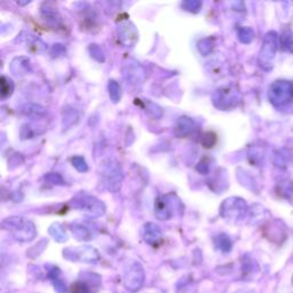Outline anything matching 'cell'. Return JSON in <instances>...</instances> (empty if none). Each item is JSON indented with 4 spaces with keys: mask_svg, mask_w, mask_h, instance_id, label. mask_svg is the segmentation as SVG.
I'll return each mask as SVG.
<instances>
[{
    "mask_svg": "<svg viewBox=\"0 0 293 293\" xmlns=\"http://www.w3.org/2000/svg\"><path fill=\"white\" fill-rule=\"evenodd\" d=\"M124 172L120 164L114 160H106L100 166V184L110 192H120Z\"/></svg>",
    "mask_w": 293,
    "mask_h": 293,
    "instance_id": "obj_1",
    "label": "cell"
},
{
    "mask_svg": "<svg viewBox=\"0 0 293 293\" xmlns=\"http://www.w3.org/2000/svg\"><path fill=\"white\" fill-rule=\"evenodd\" d=\"M2 228L8 230L18 242H30L37 236L34 224L23 216H10L2 221Z\"/></svg>",
    "mask_w": 293,
    "mask_h": 293,
    "instance_id": "obj_2",
    "label": "cell"
},
{
    "mask_svg": "<svg viewBox=\"0 0 293 293\" xmlns=\"http://www.w3.org/2000/svg\"><path fill=\"white\" fill-rule=\"evenodd\" d=\"M280 46V36L276 31H268L264 34L262 46L259 52L258 63L259 66L264 71H269L274 68L276 52Z\"/></svg>",
    "mask_w": 293,
    "mask_h": 293,
    "instance_id": "obj_3",
    "label": "cell"
},
{
    "mask_svg": "<svg viewBox=\"0 0 293 293\" xmlns=\"http://www.w3.org/2000/svg\"><path fill=\"white\" fill-rule=\"evenodd\" d=\"M242 100L238 87L234 84L221 86L216 90L212 95V101L216 108L222 112H228L232 108H236Z\"/></svg>",
    "mask_w": 293,
    "mask_h": 293,
    "instance_id": "obj_4",
    "label": "cell"
},
{
    "mask_svg": "<svg viewBox=\"0 0 293 293\" xmlns=\"http://www.w3.org/2000/svg\"><path fill=\"white\" fill-rule=\"evenodd\" d=\"M71 208L84 211L87 214L93 218H100L106 214V205L102 200L95 196L86 192H79L69 202Z\"/></svg>",
    "mask_w": 293,
    "mask_h": 293,
    "instance_id": "obj_5",
    "label": "cell"
},
{
    "mask_svg": "<svg viewBox=\"0 0 293 293\" xmlns=\"http://www.w3.org/2000/svg\"><path fill=\"white\" fill-rule=\"evenodd\" d=\"M268 98L270 104L280 108L293 102V82L276 80L268 90Z\"/></svg>",
    "mask_w": 293,
    "mask_h": 293,
    "instance_id": "obj_6",
    "label": "cell"
},
{
    "mask_svg": "<svg viewBox=\"0 0 293 293\" xmlns=\"http://www.w3.org/2000/svg\"><path fill=\"white\" fill-rule=\"evenodd\" d=\"M248 212L246 202L240 197H228L220 205V216L228 221L242 220Z\"/></svg>",
    "mask_w": 293,
    "mask_h": 293,
    "instance_id": "obj_7",
    "label": "cell"
},
{
    "mask_svg": "<svg viewBox=\"0 0 293 293\" xmlns=\"http://www.w3.org/2000/svg\"><path fill=\"white\" fill-rule=\"evenodd\" d=\"M146 274L142 264L138 261H133L126 268L124 274V285L130 292H136L141 288L144 283Z\"/></svg>",
    "mask_w": 293,
    "mask_h": 293,
    "instance_id": "obj_8",
    "label": "cell"
},
{
    "mask_svg": "<svg viewBox=\"0 0 293 293\" xmlns=\"http://www.w3.org/2000/svg\"><path fill=\"white\" fill-rule=\"evenodd\" d=\"M63 256L71 261H82L86 264H95L100 260V254L94 248L84 245L78 248H68L63 250Z\"/></svg>",
    "mask_w": 293,
    "mask_h": 293,
    "instance_id": "obj_9",
    "label": "cell"
},
{
    "mask_svg": "<svg viewBox=\"0 0 293 293\" xmlns=\"http://www.w3.org/2000/svg\"><path fill=\"white\" fill-rule=\"evenodd\" d=\"M122 77L128 86L138 88L146 80V70L140 63L130 60L122 66Z\"/></svg>",
    "mask_w": 293,
    "mask_h": 293,
    "instance_id": "obj_10",
    "label": "cell"
},
{
    "mask_svg": "<svg viewBox=\"0 0 293 293\" xmlns=\"http://www.w3.org/2000/svg\"><path fill=\"white\" fill-rule=\"evenodd\" d=\"M101 285V277L93 272H84L72 285V293H95Z\"/></svg>",
    "mask_w": 293,
    "mask_h": 293,
    "instance_id": "obj_11",
    "label": "cell"
},
{
    "mask_svg": "<svg viewBox=\"0 0 293 293\" xmlns=\"http://www.w3.org/2000/svg\"><path fill=\"white\" fill-rule=\"evenodd\" d=\"M117 34H118V39H120V42L125 47H133L138 39V34L136 28L132 22L130 21L122 22L118 26Z\"/></svg>",
    "mask_w": 293,
    "mask_h": 293,
    "instance_id": "obj_12",
    "label": "cell"
},
{
    "mask_svg": "<svg viewBox=\"0 0 293 293\" xmlns=\"http://www.w3.org/2000/svg\"><path fill=\"white\" fill-rule=\"evenodd\" d=\"M170 200V196L162 195L157 197L155 200V205H154V210H155V216L160 221H168L173 216V206Z\"/></svg>",
    "mask_w": 293,
    "mask_h": 293,
    "instance_id": "obj_13",
    "label": "cell"
},
{
    "mask_svg": "<svg viewBox=\"0 0 293 293\" xmlns=\"http://www.w3.org/2000/svg\"><path fill=\"white\" fill-rule=\"evenodd\" d=\"M40 14L44 21L48 26L53 28L61 26L62 18L52 2H44L40 7Z\"/></svg>",
    "mask_w": 293,
    "mask_h": 293,
    "instance_id": "obj_14",
    "label": "cell"
},
{
    "mask_svg": "<svg viewBox=\"0 0 293 293\" xmlns=\"http://www.w3.org/2000/svg\"><path fill=\"white\" fill-rule=\"evenodd\" d=\"M142 238L149 245H157L162 240V230L160 226L154 222H146L141 230Z\"/></svg>",
    "mask_w": 293,
    "mask_h": 293,
    "instance_id": "obj_15",
    "label": "cell"
},
{
    "mask_svg": "<svg viewBox=\"0 0 293 293\" xmlns=\"http://www.w3.org/2000/svg\"><path fill=\"white\" fill-rule=\"evenodd\" d=\"M10 72L16 77H23L29 74L32 68H31V62L26 56H18L13 58V61L10 64Z\"/></svg>",
    "mask_w": 293,
    "mask_h": 293,
    "instance_id": "obj_16",
    "label": "cell"
},
{
    "mask_svg": "<svg viewBox=\"0 0 293 293\" xmlns=\"http://www.w3.org/2000/svg\"><path fill=\"white\" fill-rule=\"evenodd\" d=\"M79 120V112L74 106H66L63 108L62 112V128L64 130H70Z\"/></svg>",
    "mask_w": 293,
    "mask_h": 293,
    "instance_id": "obj_17",
    "label": "cell"
},
{
    "mask_svg": "<svg viewBox=\"0 0 293 293\" xmlns=\"http://www.w3.org/2000/svg\"><path fill=\"white\" fill-rule=\"evenodd\" d=\"M70 230L78 240L87 242V240H90L94 237L92 229L87 227L86 224H82L80 222L70 224Z\"/></svg>",
    "mask_w": 293,
    "mask_h": 293,
    "instance_id": "obj_18",
    "label": "cell"
},
{
    "mask_svg": "<svg viewBox=\"0 0 293 293\" xmlns=\"http://www.w3.org/2000/svg\"><path fill=\"white\" fill-rule=\"evenodd\" d=\"M195 130V122L192 118L187 116H182L176 122V134L179 138L188 136L189 134L192 133V130Z\"/></svg>",
    "mask_w": 293,
    "mask_h": 293,
    "instance_id": "obj_19",
    "label": "cell"
},
{
    "mask_svg": "<svg viewBox=\"0 0 293 293\" xmlns=\"http://www.w3.org/2000/svg\"><path fill=\"white\" fill-rule=\"evenodd\" d=\"M21 112L26 117L34 118V120H39V118H42V117L46 116L47 109L45 108V106H42L40 104H32V102H30V104H26L24 106H22Z\"/></svg>",
    "mask_w": 293,
    "mask_h": 293,
    "instance_id": "obj_20",
    "label": "cell"
},
{
    "mask_svg": "<svg viewBox=\"0 0 293 293\" xmlns=\"http://www.w3.org/2000/svg\"><path fill=\"white\" fill-rule=\"evenodd\" d=\"M138 104H140V106H142V109L144 110L146 114H148L149 117L154 118V120H160V118L163 117V114H164L163 109H162L158 104H156L155 102H152L150 100H144V101L138 102Z\"/></svg>",
    "mask_w": 293,
    "mask_h": 293,
    "instance_id": "obj_21",
    "label": "cell"
},
{
    "mask_svg": "<svg viewBox=\"0 0 293 293\" xmlns=\"http://www.w3.org/2000/svg\"><path fill=\"white\" fill-rule=\"evenodd\" d=\"M50 235L53 237V238L58 242V243H64V242L68 240V235H66V229L60 222H55L48 228Z\"/></svg>",
    "mask_w": 293,
    "mask_h": 293,
    "instance_id": "obj_22",
    "label": "cell"
},
{
    "mask_svg": "<svg viewBox=\"0 0 293 293\" xmlns=\"http://www.w3.org/2000/svg\"><path fill=\"white\" fill-rule=\"evenodd\" d=\"M60 275H61V272L58 270L56 267H53L52 269H50V274H48L50 280L53 282L55 290H56L58 293H64V292H66V288L64 282H63V280L60 277Z\"/></svg>",
    "mask_w": 293,
    "mask_h": 293,
    "instance_id": "obj_23",
    "label": "cell"
},
{
    "mask_svg": "<svg viewBox=\"0 0 293 293\" xmlns=\"http://www.w3.org/2000/svg\"><path fill=\"white\" fill-rule=\"evenodd\" d=\"M280 46L285 52L293 54V31L285 30L280 36Z\"/></svg>",
    "mask_w": 293,
    "mask_h": 293,
    "instance_id": "obj_24",
    "label": "cell"
},
{
    "mask_svg": "<svg viewBox=\"0 0 293 293\" xmlns=\"http://www.w3.org/2000/svg\"><path fill=\"white\" fill-rule=\"evenodd\" d=\"M14 92V82L10 78L2 76L0 79V94H2V98L5 100V98H10Z\"/></svg>",
    "mask_w": 293,
    "mask_h": 293,
    "instance_id": "obj_25",
    "label": "cell"
},
{
    "mask_svg": "<svg viewBox=\"0 0 293 293\" xmlns=\"http://www.w3.org/2000/svg\"><path fill=\"white\" fill-rule=\"evenodd\" d=\"M214 39L211 37H206L200 39L198 44H197V48H198V52L203 55V56H208V55L212 53L213 48H214Z\"/></svg>",
    "mask_w": 293,
    "mask_h": 293,
    "instance_id": "obj_26",
    "label": "cell"
},
{
    "mask_svg": "<svg viewBox=\"0 0 293 293\" xmlns=\"http://www.w3.org/2000/svg\"><path fill=\"white\" fill-rule=\"evenodd\" d=\"M42 130H39L32 124H24L22 125L21 130H20V136L22 140H30V138H34L39 134H42Z\"/></svg>",
    "mask_w": 293,
    "mask_h": 293,
    "instance_id": "obj_27",
    "label": "cell"
},
{
    "mask_svg": "<svg viewBox=\"0 0 293 293\" xmlns=\"http://www.w3.org/2000/svg\"><path fill=\"white\" fill-rule=\"evenodd\" d=\"M108 92H109V98L114 104H118L122 98V87L120 85V82H117L116 80H109L108 82Z\"/></svg>",
    "mask_w": 293,
    "mask_h": 293,
    "instance_id": "obj_28",
    "label": "cell"
},
{
    "mask_svg": "<svg viewBox=\"0 0 293 293\" xmlns=\"http://www.w3.org/2000/svg\"><path fill=\"white\" fill-rule=\"evenodd\" d=\"M214 243L216 245V248L224 253L230 251L232 248V242L230 240V237L226 235V234H220V235H218L214 238Z\"/></svg>",
    "mask_w": 293,
    "mask_h": 293,
    "instance_id": "obj_29",
    "label": "cell"
},
{
    "mask_svg": "<svg viewBox=\"0 0 293 293\" xmlns=\"http://www.w3.org/2000/svg\"><path fill=\"white\" fill-rule=\"evenodd\" d=\"M237 36H238V40L243 44H250L253 42L254 39V31H253L252 28L248 26H242L238 29V32H237Z\"/></svg>",
    "mask_w": 293,
    "mask_h": 293,
    "instance_id": "obj_30",
    "label": "cell"
},
{
    "mask_svg": "<svg viewBox=\"0 0 293 293\" xmlns=\"http://www.w3.org/2000/svg\"><path fill=\"white\" fill-rule=\"evenodd\" d=\"M280 194L285 198L293 203V182L292 181H283L278 184Z\"/></svg>",
    "mask_w": 293,
    "mask_h": 293,
    "instance_id": "obj_31",
    "label": "cell"
},
{
    "mask_svg": "<svg viewBox=\"0 0 293 293\" xmlns=\"http://www.w3.org/2000/svg\"><path fill=\"white\" fill-rule=\"evenodd\" d=\"M88 52L95 61L104 63L106 61V54L104 50L101 48V46H98V44H90L88 46Z\"/></svg>",
    "mask_w": 293,
    "mask_h": 293,
    "instance_id": "obj_32",
    "label": "cell"
},
{
    "mask_svg": "<svg viewBox=\"0 0 293 293\" xmlns=\"http://www.w3.org/2000/svg\"><path fill=\"white\" fill-rule=\"evenodd\" d=\"M237 179L240 181V184H243L244 187H246L250 190H254V186H256L254 180L248 176V173L243 171V170H238V171H237Z\"/></svg>",
    "mask_w": 293,
    "mask_h": 293,
    "instance_id": "obj_33",
    "label": "cell"
},
{
    "mask_svg": "<svg viewBox=\"0 0 293 293\" xmlns=\"http://www.w3.org/2000/svg\"><path fill=\"white\" fill-rule=\"evenodd\" d=\"M71 164H72L74 168H76L78 172L85 173V172L88 171V165H87L84 157H82V156L72 157L71 158Z\"/></svg>",
    "mask_w": 293,
    "mask_h": 293,
    "instance_id": "obj_34",
    "label": "cell"
},
{
    "mask_svg": "<svg viewBox=\"0 0 293 293\" xmlns=\"http://www.w3.org/2000/svg\"><path fill=\"white\" fill-rule=\"evenodd\" d=\"M202 2L200 0H187V2H182V8L187 12H190V13H198L202 8Z\"/></svg>",
    "mask_w": 293,
    "mask_h": 293,
    "instance_id": "obj_35",
    "label": "cell"
},
{
    "mask_svg": "<svg viewBox=\"0 0 293 293\" xmlns=\"http://www.w3.org/2000/svg\"><path fill=\"white\" fill-rule=\"evenodd\" d=\"M200 142L204 146V148H213V146H214L216 142V136L213 132H205L203 134V136H202Z\"/></svg>",
    "mask_w": 293,
    "mask_h": 293,
    "instance_id": "obj_36",
    "label": "cell"
},
{
    "mask_svg": "<svg viewBox=\"0 0 293 293\" xmlns=\"http://www.w3.org/2000/svg\"><path fill=\"white\" fill-rule=\"evenodd\" d=\"M44 179L48 182V184H54V186H64L66 184V181L63 180V178L58 173H48V174H46L45 176H44Z\"/></svg>",
    "mask_w": 293,
    "mask_h": 293,
    "instance_id": "obj_37",
    "label": "cell"
},
{
    "mask_svg": "<svg viewBox=\"0 0 293 293\" xmlns=\"http://www.w3.org/2000/svg\"><path fill=\"white\" fill-rule=\"evenodd\" d=\"M30 47L36 53H44L47 48L46 44L44 42L42 39H39L37 37L32 38V40H31V42H30Z\"/></svg>",
    "mask_w": 293,
    "mask_h": 293,
    "instance_id": "obj_38",
    "label": "cell"
},
{
    "mask_svg": "<svg viewBox=\"0 0 293 293\" xmlns=\"http://www.w3.org/2000/svg\"><path fill=\"white\" fill-rule=\"evenodd\" d=\"M196 168H197V171H198L202 174H208V172H210V163H208V158H204V160H202L198 163V165L196 166Z\"/></svg>",
    "mask_w": 293,
    "mask_h": 293,
    "instance_id": "obj_39",
    "label": "cell"
},
{
    "mask_svg": "<svg viewBox=\"0 0 293 293\" xmlns=\"http://www.w3.org/2000/svg\"><path fill=\"white\" fill-rule=\"evenodd\" d=\"M63 52H64V48H63L62 45H58V44H56V45L53 46V52H52L53 56H55L54 54H56V56L58 55H61V54H63Z\"/></svg>",
    "mask_w": 293,
    "mask_h": 293,
    "instance_id": "obj_40",
    "label": "cell"
}]
</instances>
